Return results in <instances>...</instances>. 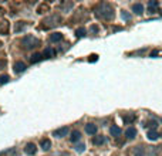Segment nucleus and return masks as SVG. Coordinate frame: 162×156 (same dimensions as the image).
<instances>
[{
	"label": "nucleus",
	"mask_w": 162,
	"mask_h": 156,
	"mask_svg": "<svg viewBox=\"0 0 162 156\" xmlns=\"http://www.w3.org/2000/svg\"><path fill=\"white\" fill-rule=\"evenodd\" d=\"M95 16L102 20H111L114 17V9L107 3H101L95 9Z\"/></svg>",
	"instance_id": "f257e3e1"
},
{
	"label": "nucleus",
	"mask_w": 162,
	"mask_h": 156,
	"mask_svg": "<svg viewBox=\"0 0 162 156\" xmlns=\"http://www.w3.org/2000/svg\"><path fill=\"white\" fill-rule=\"evenodd\" d=\"M21 44L24 46V48H34V47H37L38 44H40V41L36 38V37H33V35H24L23 38H21Z\"/></svg>",
	"instance_id": "f03ea898"
},
{
	"label": "nucleus",
	"mask_w": 162,
	"mask_h": 156,
	"mask_svg": "<svg viewBox=\"0 0 162 156\" xmlns=\"http://www.w3.org/2000/svg\"><path fill=\"white\" fill-rule=\"evenodd\" d=\"M60 21H61V17H60V16H51V17L44 18V21H43V27H44V29L54 27V26L58 24Z\"/></svg>",
	"instance_id": "7ed1b4c3"
},
{
	"label": "nucleus",
	"mask_w": 162,
	"mask_h": 156,
	"mask_svg": "<svg viewBox=\"0 0 162 156\" xmlns=\"http://www.w3.org/2000/svg\"><path fill=\"white\" fill-rule=\"evenodd\" d=\"M130 156H146V152H145V148L144 146H134L132 149L130 151Z\"/></svg>",
	"instance_id": "20e7f679"
},
{
	"label": "nucleus",
	"mask_w": 162,
	"mask_h": 156,
	"mask_svg": "<svg viewBox=\"0 0 162 156\" xmlns=\"http://www.w3.org/2000/svg\"><path fill=\"white\" fill-rule=\"evenodd\" d=\"M9 30H10V23L7 20H0V34L7 35Z\"/></svg>",
	"instance_id": "39448f33"
},
{
	"label": "nucleus",
	"mask_w": 162,
	"mask_h": 156,
	"mask_svg": "<svg viewBox=\"0 0 162 156\" xmlns=\"http://www.w3.org/2000/svg\"><path fill=\"white\" fill-rule=\"evenodd\" d=\"M68 126H63V128H60V129H56L54 132H53V135L56 136V138H64L67 136V134H68Z\"/></svg>",
	"instance_id": "423d86ee"
},
{
	"label": "nucleus",
	"mask_w": 162,
	"mask_h": 156,
	"mask_svg": "<svg viewBox=\"0 0 162 156\" xmlns=\"http://www.w3.org/2000/svg\"><path fill=\"white\" fill-rule=\"evenodd\" d=\"M13 69H14V72L20 74V72H23V71L26 69V64H24L23 61H16L14 65H13Z\"/></svg>",
	"instance_id": "0eeeda50"
},
{
	"label": "nucleus",
	"mask_w": 162,
	"mask_h": 156,
	"mask_svg": "<svg viewBox=\"0 0 162 156\" xmlns=\"http://www.w3.org/2000/svg\"><path fill=\"white\" fill-rule=\"evenodd\" d=\"M97 125H94V123H87L85 125V132L88 134V135H95L97 134Z\"/></svg>",
	"instance_id": "6e6552de"
},
{
	"label": "nucleus",
	"mask_w": 162,
	"mask_h": 156,
	"mask_svg": "<svg viewBox=\"0 0 162 156\" xmlns=\"http://www.w3.org/2000/svg\"><path fill=\"white\" fill-rule=\"evenodd\" d=\"M24 152L27 153V155H34L36 152H37V148H36V145L34 143H27L26 145V148H24Z\"/></svg>",
	"instance_id": "1a4fd4ad"
},
{
	"label": "nucleus",
	"mask_w": 162,
	"mask_h": 156,
	"mask_svg": "<svg viewBox=\"0 0 162 156\" xmlns=\"http://www.w3.org/2000/svg\"><path fill=\"white\" fill-rule=\"evenodd\" d=\"M27 27V23L26 21H17L16 26H14V33H20V31H24V29Z\"/></svg>",
	"instance_id": "9d476101"
},
{
	"label": "nucleus",
	"mask_w": 162,
	"mask_h": 156,
	"mask_svg": "<svg viewBox=\"0 0 162 156\" xmlns=\"http://www.w3.org/2000/svg\"><path fill=\"white\" fill-rule=\"evenodd\" d=\"M132 12L135 14H142L144 13V6L141 3H135V4H132Z\"/></svg>",
	"instance_id": "9b49d317"
},
{
	"label": "nucleus",
	"mask_w": 162,
	"mask_h": 156,
	"mask_svg": "<svg viewBox=\"0 0 162 156\" xmlns=\"http://www.w3.org/2000/svg\"><path fill=\"white\" fill-rule=\"evenodd\" d=\"M125 136L128 139H134L135 136H137V129L134 128V126H130L127 131H125Z\"/></svg>",
	"instance_id": "f8f14e48"
},
{
	"label": "nucleus",
	"mask_w": 162,
	"mask_h": 156,
	"mask_svg": "<svg viewBox=\"0 0 162 156\" xmlns=\"http://www.w3.org/2000/svg\"><path fill=\"white\" fill-rule=\"evenodd\" d=\"M43 58H44V55H43L41 52H34L32 57H30V61H32L33 64H34V63H38V61H41Z\"/></svg>",
	"instance_id": "ddd939ff"
},
{
	"label": "nucleus",
	"mask_w": 162,
	"mask_h": 156,
	"mask_svg": "<svg viewBox=\"0 0 162 156\" xmlns=\"http://www.w3.org/2000/svg\"><path fill=\"white\" fill-rule=\"evenodd\" d=\"M110 134H111L113 136H115V138H118V136L121 135V129H119L117 125H113V126L110 128Z\"/></svg>",
	"instance_id": "4468645a"
},
{
	"label": "nucleus",
	"mask_w": 162,
	"mask_h": 156,
	"mask_svg": "<svg viewBox=\"0 0 162 156\" xmlns=\"http://www.w3.org/2000/svg\"><path fill=\"white\" fill-rule=\"evenodd\" d=\"M61 40H63V34L61 33H53L50 35V41H53V43H57V41H61Z\"/></svg>",
	"instance_id": "2eb2a0df"
},
{
	"label": "nucleus",
	"mask_w": 162,
	"mask_h": 156,
	"mask_svg": "<svg viewBox=\"0 0 162 156\" xmlns=\"http://www.w3.org/2000/svg\"><path fill=\"white\" fill-rule=\"evenodd\" d=\"M43 55H44V57H47V58H51V57H54V55H56V50H54V48H51V47H47V48L44 50V52H43Z\"/></svg>",
	"instance_id": "dca6fc26"
},
{
	"label": "nucleus",
	"mask_w": 162,
	"mask_h": 156,
	"mask_svg": "<svg viewBox=\"0 0 162 156\" xmlns=\"http://www.w3.org/2000/svg\"><path fill=\"white\" fill-rule=\"evenodd\" d=\"M50 148H51L50 139H43V140H41V149H43V151H49Z\"/></svg>",
	"instance_id": "f3484780"
},
{
	"label": "nucleus",
	"mask_w": 162,
	"mask_h": 156,
	"mask_svg": "<svg viewBox=\"0 0 162 156\" xmlns=\"http://www.w3.org/2000/svg\"><path fill=\"white\" fill-rule=\"evenodd\" d=\"M159 151H161V146H152L148 153H149V156H157L159 153Z\"/></svg>",
	"instance_id": "a211bd4d"
},
{
	"label": "nucleus",
	"mask_w": 162,
	"mask_h": 156,
	"mask_svg": "<svg viewBox=\"0 0 162 156\" xmlns=\"http://www.w3.org/2000/svg\"><path fill=\"white\" fill-rule=\"evenodd\" d=\"M70 139H71V142H77V140H80L81 139V134L78 132V131H74V132L71 134Z\"/></svg>",
	"instance_id": "6ab92c4d"
},
{
	"label": "nucleus",
	"mask_w": 162,
	"mask_h": 156,
	"mask_svg": "<svg viewBox=\"0 0 162 156\" xmlns=\"http://www.w3.org/2000/svg\"><path fill=\"white\" fill-rule=\"evenodd\" d=\"M93 143L94 145H102V143H105V136H95V138L93 139Z\"/></svg>",
	"instance_id": "aec40b11"
},
{
	"label": "nucleus",
	"mask_w": 162,
	"mask_h": 156,
	"mask_svg": "<svg viewBox=\"0 0 162 156\" xmlns=\"http://www.w3.org/2000/svg\"><path fill=\"white\" fill-rule=\"evenodd\" d=\"M158 138H159V135H158L157 131H149V132H148V139H151V140H157Z\"/></svg>",
	"instance_id": "412c9836"
},
{
	"label": "nucleus",
	"mask_w": 162,
	"mask_h": 156,
	"mask_svg": "<svg viewBox=\"0 0 162 156\" xmlns=\"http://www.w3.org/2000/svg\"><path fill=\"white\" fill-rule=\"evenodd\" d=\"M85 33H87V30H85L84 27H80V29H77V30H76V35H77L78 38L84 37V35H85Z\"/></svg>",
	"instance_id": "4be33fe9"
},
{
	"label": "nucleus",
	"mask_w": 162,
	"mask_h": 156,
	"mask_svg": "<svg viewBox=\"0 0 162 156\" xmlns=\"http://www.w3.org/2000/svg\"><path fill=\"white\" fill-rule=\"evenodd\" d=\"M148 7H149L151 13H155V9L158 7V1H149L148 3Z\"/></svg>",
	"instance_id": "5701e85b"
},
{
	"label": "nucleus",
	"mask_w": 162,
	"mask_h": 156,
	"mask_svg": "<svg viewBox=\"0 0 162 156\" xmlns=\"http://www.w3.org/2000/svg\"><path fill=\"white\" fill-rule=\"evenodd\" d=\"M9 81H10V77H9V75H6V74L0 75V85H3V84H7Z\"/></svg>",
	"instance_id": "b1692460"
},
{
	"label": "nucleus",
	"mask_w": 162,
	"mask_h": 156,
	"mask_svg": "<svg viewBox=\"0 0 162 156\" xmlns=\"http://www.w3.org/2000/svg\"><path fill=\"white\" fill-rule=\"evenodd\" d=\"M46 12H49V4H41L37 10V13H46Z\"/></svg>",
	"instance_id": "393cba45"
},
{
	"label": "nucleus",
	"mask_w": 162,
	"mask_h": 156,
	"mask_svg": "<svg viewBox=\"0 0 162 156\" xmlns=\"http://www.w3.org/2000/svg\"><path fill=\"white\" fill-rule=\"evenodd\" d=\"M145 126H152V128H154V131H155V128L158 126V122L155 121V119H152V121L148 122V125H145Z\"/></svg>",
	"instance_id": "a878e982"
},
{
	"label": "nucleus",
	"mask_w": 162,
	"mask_h": 156,
	"mask_svg": "<svg viewBox=\"0 0 162 156\" xmlns=\"http://www.w3.org/2000/svg\"><path fill=\"white\" fill-rule=\"evenodd\" d=\"M6 65H7V61L4 58H0V69L6 68Z\"/></svg>",
	"instance_id": "bb28decb"
},
{
	"label": "nucleus",
	"mask_w": 162,
	"mask_h": 156,
	"mask_svg": "<svg viewBox=\"0 0 162 156\" xmlns=\"http://www.w3.org/2000/svg\"><path fill=\"white\" fill-rule=\"evenodd\" d=\"M121 16H122L124 20H131V14H128L127 12H122V13H121Z\"/></svg>",
	"instance_id": "cd10ccee"
},
{
	"label": "nucleus",
	"mask_w": 162,
	"mask_h": 156,
	"mask_svg": "<svg viewBox=\"0 0 162 156\" xmlns=\"http://www.w3.org/2000/svg\"><path fill=\"white\" fill-rule=\"evenodd\" d=\"M135 119V115H131V116H124V121L125 122H132Z\"/></svg>",
	"instance_id": "c85d7f7f"
},
{
	"label": "nucleus",
	"mask_w": 162,
	"mask_h": 156,
	"mask_svg": "<svg viewBox=\"0 0 162 156\" xmlns=\"http://www.w3.org/2000/svg\"><path fill=\"white\" fill-rule=\"evenodd\" d=\"M76 151H77V152H84V151H85V145H80V146H77V148H76Z\"/></svg>",
	"instance_id": "c756f323"
},
{
	"label": "nucleus",
	"mask_w": 162,
	"mask_h": 156,
	"mask_svg": "<svg viewBox=\"0 0 162 156\" xmlns=\"http://www.w3.org/2000/svg\"><path fill=\"white\" fill-rule=\"evenodd\" d=\"M3 13H4V10H3V9H1V7H0V16H1V14H3Z\"/></svg>",
	"instance_id": "7c9ffc66"
}]
</instances>
